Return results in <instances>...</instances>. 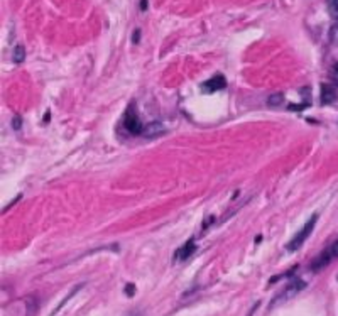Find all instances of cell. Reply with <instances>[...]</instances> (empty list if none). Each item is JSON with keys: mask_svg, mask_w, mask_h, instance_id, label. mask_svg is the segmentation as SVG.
<instances>
[{"mask_svg": "<svg viewBox=\"0 0 338 316\" xmlns=\"http://www.w3.org/2000/svg\"><path fill=\"white\" fill-rule=\"evenodd\" d=\"M122 127L126 129V131L131 134V136H144L145 125H144L142 122H140L137 107H135L134 102L127 107L126 115H124V120H122Z\"/></svg>", "mask_w": 338, "mask_h": 316, "instance_id": "obj_1", "label": "cell"}, {"mask_svg": "<svg viewBox=\"0 0 338 316\" xmlns=\"http://www.w3.org/2000/svg\"><path fill=\"white\" fill-rule=\"evenodd\" d=\"M316 220H318V215H313L311 218L306 222V224L303 225V229H301L298 234H296L291 240L286 243V250H289V252H296L298 248L303 245V243L306 242V238L310 237V234L313 232V229H315V224H316Z\"/></svg>", "mask_w": 338, "mask_h": 316, "instance_id": "obj_2", "label": "cell"}, {"mask_svg": "<svg viewBox=\"0 0 338 316\" xmlns=\"http://www.w3.org/2000/svg\"><path fill=\"white\" fill-rule=\"evenodd\" d=\"M336 257H338V240H335L330 247H326L325 250L321 252L313 262H311V271L316 272V271H320V269L326 267Z\"/></svg>", "mask_w": 338, "mask_h": 316, "instance_id": "obj_3", "label": "cell"}, {"mask_svg": "<svg viewBox=\"0 0 338 316\" xmlns=\"http://www.w3.org/2000/svg\"><path fill=\"white\" fill-rule=\"evenodd\" d=\"M225 86H227V80L223 75H215L211 76L210 80H206L205 83H201V88L205 93H215V91L225 90Z\"/></svg>", "mask_w": 338, "mask_h": 316, "instance_id": "obj_4", "label": "cell"}, {"mask_svg": "<svg viewBox=\"0 0 338 316\" xmlns=\"http://www.w3.org/2000/svg\"><path fill=\"white\" fill-rule=\"evenodd\" d=\"M195 252H196L195 240H193V238H190V240L186 242L183 247H181V248H178V250H176V254H174V259H176V261H186V259L193 256Z\"/></svg>", "mask_w": 338, "mask_h": 316, "instance_id": "obj_5", "label": "cell"}, {"mask_svg": "<svg viewBox=\"0 0 338 316\" xmlns=\"http://www.w3.org/2000/svg\"><path fill=\"white\" fill-rule=\"evenodd\" d=\"M304 286H306V284L303 281H299V279H294V281L289 282V286L283 291V294H281V299H288L291 296H294V294L299 293Z\"/></svg>", "mask_w": 338, "mask_h": 316, "instance_id": "obj_6", "label": "cell"}, {"mask_svg": "<svg viewBox=\"0 0 338 316\" xmlns=\"http://www.w3.org/2000/svg\"><path fill=\"white\" fill-rule=\"evenodd\" d=\"M338 98L336 90L330 85H321V103L328 105V103H333Z\"/></svg>", "mask_w": 338, "mask_h": 316, "instance_id": "obj_7", "label": "cell"}, {"mask_svg": "<svg viewBox=\"0 0 338 316\" xmlns=\"http://www.w3.org/2000/svg\"><path fill=\"white\" fill-rule=\"evenodd\" d=\"M161 134H164V127L161 125L158 122H152V123H147L145 125V132H144V137H158Z\"/></svg>", "mask_w": 338, "mask_h": 316, "instance_id": "obj_8", "label": "cell"}, {"mask_svg": "<svg viewBox=\"0 0 338 316\" xmlns=\"http://www.w3.org/2000/svg\"><path fill=\"white\" fill-rule=\"evenodd\" d=\"M24 58H25V51H24V48H22V46H17V48L14 49V56H12L14 63H22Z\"/></svg>", "mask_w": 338, "mask_h": 316, "instance_id": "obj_9", "label": "cell"}, {"mask_svg": "<svg viewBox=\"0 0 338 316\" xmlns=\"http://www.w3.org/2000/svg\"><path fill=\"white\" fill-rule=\"evenodd\" d=\"M78 289H81V284H80V286H78V288H75V289H73V291H71L70 294H68V296L65 298V301H63V303H59V304H58V308H56V309H54V311H53V313H51V316H54L56 313H58V311H59V309H61V308H63V306H65V304H66L68 301H70V299H71V296H75V294H76V291H78Z\"/></svg>", "mask_w": 338, "mask_h": 316, "instance_id": "obj_10", "label": "cell"}, {"mask_svg": "<svg viewBox=\"0 0 338 316\" xmlns=\"http://www.w3.org/2000/svg\"><path fill=\"white\" fill-rule=\"evenodd\" d=\"M326 2H328V10L331 17L338 20V0H326Z\"/></svg>", "mask_w": 338, "mask_h": 316, "instance_id": "obj_11", "label": "cell"}, {"mask_svg": "<svg viewBox=\"0 0 338 316\" xmlns=\"http://www.w3.org/2000/svg\"><path fill=\"white\" fill-rule=\"evenodd\" d=\"M283 100H284V95H283V93H278V95L269 97V105L275 107V105H279V103L283 102Z\"/></svg>", "mask_w": 338, "mask_h": 316, "instance_id": "obj_12", "label": "cell"}, {"mask_svg": "<svg viewBox=\"0 0 338 316\" xmlns=\"http://www.w3.org/2000/svg\"><path fill=\"white\" fill-rule=\"evenodd\" d=\"M134 291H135L134 284H127V286H126V294H127V296H134Z\"/></svg>", "mask_w": 338, "mask_h": 316, "instance_id": "obj_13", "label": "cell"}, {"mask_svg": "<svg viewBox=\"0 0 338 316\" xmlns=\"http://www.w3.org/2000/svg\"><path fill=\"white\" fill-rule=\"evenodd\" d=\"M20 125H22V120H20L19 117H15V118H14V129H15V131H19Z\"/></svg>", "mask_w": 338, "mask_h": 316, "instance_id": "obj_14", "label": "cell"}, {"mask_svg": "<svg viewBox=\"0 0 338 316\" xmlns=\"http://www.w3.org/2000/svg\"><path fill=\"white\" fill-rule=\"evenodd\" d=\"M139 36H140V30H139V29H135V30H134V38H132V41H134L135 44L139 43Z\"/></svg>", "mask_w": 338, "mask_h": 316, "instance_id": "obj_15", "label": "cell"}, {"mask_svg": "<svg viewBox=\"0 0 338 316\" xmlns=\"http://www.w3.org/2000/svg\"><path fill=\"white\" fill-rule=\"evenodd\" d=\"M333 80L338 83V65H336L335 68H333Z\"/></svg>", "mask_w": 338, "mask_h": 316, "instance_id": "obj_16", "label": "cell"}, {"mask_svg": "<svg viewBox=\"0 0 338 316\" xmlns=\"http://www.w3.org/2000/svg\"><path fill=\"white\" fill-rule=\"evenodd\" d=\"M140 9L142 10L147 9V0H140Z\"/></svg>", "mask_w": 338, "mask_h": 316, "instance_id": "obj_17", "label": "cell"}]
</instances>
